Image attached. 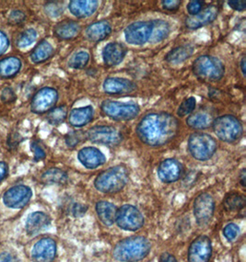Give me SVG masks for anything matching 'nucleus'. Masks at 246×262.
<instances>
[{
  "label": "nucleus",
  "instance_id": "f257e3e1",
  "mask_svg": "<svg viewBox=\"0 0 246 262\" xmlns=\"http://www.w3.org/2000/svg\"><path fill=\"white\" fill-rule=\"evenodd\" d=\"M180 129L177 118L167 113H151L138 122L136 133L143 144L159 147L167 145L178 135Z\"/></svg>",
  "mask_w": 246,
  "mask_h": 262
},
{
  "label": "nucleus",
  "instance_id": "f03ea898",
  "mask_svg": "<svg viewBox=\"0 0 246 262\" xmlns=\"http://www.w3.org/2000/svg\"><path fill=\"white\" fill-rule=\"evenodd\" d=\"M151 242L143 236H131L122 240L114 249V258L119 261L137 262L146 258L151 251Z\"/></svg>",
  "mask_w": 246,
  "mask_h": 262
},
{
  "label": "nucleus",
  "instance_id": "7ed1b4c3",
  "mask_svg": "<svg viewBox=\"0 0 246 262\" xmlns=\"http://www.w3.org/2000/svg\"><path fill=\"white\" fill-rule=\"evenodd\" d=\"M128 182V170L125 166L110 167L96 177L94 185L102 193H116Z\"/></svg>",
  "mask_w": 246,
  "mask_h": 262
},
{
  "label": "nucleus",
  "instance_id": "20e7f679",
  "mask_svg": "<svg viewBox=\"0 0 246 262\" xmlns=\"http://www.w3.org/2000/svg\"><path fill=\"white\" fill-rule=\"evenodd\" d=\"M192 71L202 81L217 82L224 77L225 66L219 58L205 54L194 61Z\"/></svg>",
  "mask_w": 246,
  "mask_h": 262
},
{
  "label": "nucleus",
  "instance_id": "39448f33",
  "mask_svg": "<svg viewBox=\"0 0 246 262\" xmlns=\"http://www.w3.org/2000/svg\"><path fill=\"white\" fill-rule=\"evenodd\" d=\"M212 127L215 135L219 140L229 144L236 143L243 135L242 122L231 114H225L214 119Z\"/></svg>",
  "mask_w": 246,
  "mask_h": 262
},
{
  "label": "nucleus",
  "instance_id": "423d86ee",
  "mask_svg": "<svg viewBox=\"0 0 246 262\" xmlns=\"http://www.w3.org/2000/svg\"><path fill=\"white\" fill-rule=\"evenodd\" d=\"M188 151L198 161H207L214 156L218 144L214 137L206 133H193L188 138Z\"/></svg>",
  "mask_w": 246,
  "mask_h": 262
},
{
  "label": "nucleus",
  "instance_id": "0eeeda50",
  "mask_svg": "<svg viewBox=\"0 0 246 262\" xmlns=\"http://www.w3.org/2000/svg\"><path fill=\"white\" fill-rule=\"evenodd\" d=\"M100 111L106 117L116 122L131 121L138 116L140 108L136 103L120 102L115 100H106L100 104Z\"/></svg>",
  "mask_w": 246,
  "mask_h": 262
},
{
  "label": "nucleus",
  "instance_id": "6e6552de",
  "mask_svg": "<svg viewBox=\"0 0 246 262\" xmlns=\"http://www.w3.org/2000/svg\"><path fill=\"white\" fill-rule=\"evenodd\" d=\"M87 139L96 145L116 146L123 141L121 132L111 125H95L86 133Z\"/></svg>",
  "mask_w": 246,
  "mask_h": 262
},
{
  "label": "nucleus",
  "instance_id": "1a4fd4ad",
  "mask_svg": "<svg viewBox=\"0 0 246 262\" xmlns=\"http://www.w3.org/2000/svg\"><path fill=\"white\" fill-rule=\"evenodd\" d=\"M115 221L119 227L124 230L137 231L144 225V217L135 206L126 204L117 209Z\"/></svg>",
  "mask_w": 246,
  "mask_h": 262
},
{
  "label": "nucleus",
  "instance_id": "9d476101",
  "mask_svg": "<svg viewBox=\"0 0 246 262\" xmlns=\"http://www.w3.org/2000/svg\"><path fill=\"white\" fill-rule=\"evenodd\" d=\"M58 100V92L53 88L46 86L37 91L31 101V111L35 114L49 113Z\"/></svg>",
  "mask_w": 246,
  "mask_h": 262
},
{
  "label": "nucleus",
  "instance_id": "9b49d317",
  "mask_svg": "<svg viewBox=\"0 0 246 262\" xmlns=\"http://www.w3.org/2000/svg\"><path fill=\"white\" fill-rule=\"evenodd\" d=\"M152 32L151 20L136 21L125 29V39L129 45L143 46L150 41Z\"/></svg>",
  "mask_w": 246,
  "mask_h": 262
},
{
  "label": "nucleus",
  "instance_id": "f8f14e48",
  "mask_svg": "<svg viewBox=\"0 0 246 262\" xmlns=\"http://www.w3.org/2000/svg\"><path fill=\"white\" fill-rule=\"evenodd\" d=\"M32 196L31 188L25 185H16L5 192L3 203L9 208L22 209L29 204Z\"/></svg>",
  "mask_w": 246,
  "mask_h": 262
},
{
  "label": "nucleus",
  "instance_id": "ddd939ff",
  "mask_svg": "<svg viewBox=\"0 0 246 262\" xmlns=\"http://www.w3.org/2000/svg\"><path fill=\"white\" fill-rule=\"evenodd\" d=\"M214 210L215 201L210 193H201L194 202V214L196 222L200 226H205L211 220Z\"/></svg>",
  "mask_w": 246,
  "mask_h": 262
},
{
  "label": "nucleus",
  "instance_id": "4468645a",
  "mask_svg": "<svg viewBox=\"0 0 246 262\" xmlns=\"http://www.w3.org/2000/svg\"><path fill=\"white\" fill-rule=\"evenodd\" d=\"M211 242L206 235L198 236L192 242L188 251V261L209 262L211 256Z\"/></svg>",
  "mask_w": 246,
  "mask_h": 262
},
{
  "label": "nucleus",
  "instance_id": "2eb2a0df",
  "mask_svg": "<svg viewBox=\"0 0 246 262\" xmlns=\"http://www.w3.org/2000/svg\"><path fill=\"white\" fill-rule=\"evenodd\" d=\"M219 8L216 5H210L202 9L199 13L190 16L186 19V27L190 30H197L213 23L219 15Z\"/></svg>",
  "mask_w": 246,
  "mask_h": 262
},
{
  "label": "nucleus",
  "instance_id": "dca6fc26",
  "mask_svg": "<svg viewBox=\"0 0 246 262\" xmlns=\"http://www.w3.org/2000/svg\"><path fill=\"white\" fill-rule=\"evenodd\" d=\"M56 255V244L55 240L45 237L34 245L32 251L33 262H52Z\"/></svg>",
  "mask_w": 246,
  "mask_h": 262
},
{
  "label": "nucleus",
  "instance_id": "f3484780",
  "mask_svg": "<svg viewBox=\"0 0 246 262\" xmlns=\"http://www.w3.org/2000/svg\"><path fill=\"white\" fill-rule=\"evenodd\" d=\"M102 89L109 95H124L136 91L137 85L128 78L108 77L104 81Z\"/></svg>",
  "mask_w": 246,
  "mask_h": 262
},
{
  "label": "nucleus",
  "instance_id": "a211bd4d",
  "mask_svg": "<svg viewBox=\"0 0 246 262\" xmlns=\"http://www.w3.org/2000/svg\"><path fill=\"white\" fill-rule=\"evenodd\" d=\"M128 53L127 47L118 41L109 42L101 52L102 61L106 67L113 68L122 63Z\"/></svg>",
  "mask_w": 246,
  "mask_h": 262
},
{
  "label": "nucleus",
  "instance_id": "6ab92c4d",
  "mask_svg": "<svg viewBox=\"0 0 246 262\" xmlns=\"http://www.w3.org/2000/svg\"><path fill=\"white\" fill-rule=\"evenodd\" d=\"M78 158L82 166L88 169H95L106 162L105 155L94 146H86L79 150Z\"/></svg>",
  "mask_w": 246,
  "mask_h": 262
},
{
  "label": "nucleus",
  "instance_id": "aec40b11",
  "mask_svg": "<svg viewBox=\"0 0 246 262\" xmlns=\"http://www.w3.org/2000/svg\"><path fill=\"white\" fill-rule=\"evenodd\" d=\"M182 164L174 158L165 159L158 167V177L165 183L178 181L182 175Z\"/></svg>",
  "mask_w": 246,
  "mask_h": 262
},
{
  "label": "nucleus",
  "instance_id": "412c9836",
  "mask_svg": "<svg viewBox=\"0 0 246 262\" xmlns=\"http://www.w3.org/2000/svg\"><path fill=\"white\" fill-rule=\"evenodd\" d=\"M112 33V25L108 20H99L91 23L85 31L87 39L91 42H100L110 36Z\"/></svg>",
  "mask_w": 246,
  "mask_h": 262
},
{
  "label": "nucleus",
  "instance_id": "4be33fe9",
  "mask_svg": "<svg viewBox=\"0 0 246 262\" xmlns=\"http://www.w3.org/2000/svg\"><path fill=\"white\" fill-rule=\"evenodd\" d=\"M99 1L96 0H72L69 2V9L70 13L76 18H88L95 13L99 8Z\"/></svg>",
  "mask_w": 246,
  "mask_h": 262
},
{
  "label": "nucleus",
  "instance_id": "5701e85b",
  "mask_svg": "<svg viewBox=\"0 0 246 262\" xmlns=\"http://www.w3.org/2000/svg\"><path fill=\"white\" fill-rule=\"evenodd\" d=\"M94 116V108L91 105L80 108H73L69 115V124L74 128H81L86 126L92 121Z\"/></svg>",
  "mask_w": 246,
  "mask_h": 262
},
{
  "label": "nucleus",
  "instance_id": "b1692460",
  "mask_svg": "<svg viewBox=\"0 0 246 262\" xmlns=\"http://www.w3.org/2000/svg\"><path fill=\"white\" fill-rule=\"evenodd\" d=\"M51 219L46 213L34 212L31 213L26 221V231L28 235H35L42 231L46 230L50 226Z\"/></svg>",
  "mask_w": 246,
  "mask_h": 262
},
{
  "label": "nucleus",
  "instance_id": "393cba45",
  "mask_svg": "<svg viewBox=\"0 0 246 262\" xmlns=\"http://www.w3.org/2000/svg\"><path fill=\"white\" fill-rule=\"evenodd\" d=\"M81 27L79 23L75 20L66 19L57 23L54 28L55 36L60 40H71L78 35Z\"/></svg>",
  "mask_w": 246,
  "mask_h": 262
},
{
  "label": "nucleus",
  "instance_id": "a878e982",
  "mask_svg": "<svg viewBox=\"0 0 246 262\" xmlns=\"http://www.w3.org/2000/svg\"><path fill=\"white\" fill-rule=\"evenodd\" d=\"M195 53V47L191 45H183L173 48L165 56V61L171 64H179L190 58Z\"/></svg>",
  "mask_w": 246,
  "mask_h": 262
},
{
  "label": "nucleus",
  "instance_id": "bb28decb",
  "mask_svg": "<svg viewBox=\"0 0 246 262\" xmlns=\"http://www.w3.org/2000/svg\"><path fill=\"white\" fill-rule=\"evenodd\" d=\"M22 68V61L17 56H9L0 61V77L9 79L16 77Z\"/></svg>",
  "mask_w": 246,
  "mask_h": 262
},
{
  "label": "nucleus",
  "instance_id": "cd10ccee",
  "mask_svg": "<svg viewBox=\"0 0 246 262\" xmlns=\"http://www.w3.org/2000/svg\"><path fill=\"white\" fill-rule=\"evenodd\" d=\"M213 121H214L213 116L209 112L199 111V112L192 113L187 118V124L193 129L204 130L211 126Z\"/></svg>",
  "mask_w": 246,
  "mask_h": 262
},
{
  "label": "nucleus",
  "instance_id": "c85d7f7f",
  "mask_svg": "<svg viewBox=\"0 0 246 262\" xmlns=\"http://www.w3.org/2000/svg\"><path fill=\"white\" fill-rule=\"evenodd\" d=\"M96 212L100 222L105 226H112L115 222L117 208L109 202L100 201L96 204Z\"/></svg>",
  "mask_w": 246,
  "mask_h": 262
},
{
  "label": "nucleus",
  "instance_id": "c756f323",
  "mask_svg": "<svg viewBox=\"0 0 246 262\" xmlns=\"http://www.w3.org/2000/svg\"><path fill=\"white\" fill-rule=\"evenodd\" d=\"M151 25L152 32L149 41L150 42L158 43L168 38L171 33V25L168 21L163 19H153L151 20Z\"/></svg>",
  "mask_w": 246,
  "mask_h": 262
},
{
  "label": "nucleus",
  "instance_id": "7c9ffc66",
  "mask_svg": "<svg viewBox=\"0 0 246 262\" xmlns=\"http://www.w3.org/2000/svg\"><path fill=\"white\" fill-rule=\"evenodd\" d=\"M54 54V47L46 40L40 41L31 53V60L32 63H42L52 57Z\"/></svg>",
  "mask_w": 246,
  "mask_h": 262
},
{
  "label": "nucleus",
  "instance_id": "2f4dec72",
  "mask_svg": "<svg viewBox=\"0 0 246 262\" xmlns=\"http://www.w3.org/2000/svg\"><path fill=\"white\" fill-rule=\"evenodd\" d=\"M41 179L46 184H65L67 183L69 177L64 170L53 167L44 172Z\"/></svg>",
  "mask_w": 246,
  "mask_h": 262
},
{
  "label": "nucleus",
  "instance_id": "473e14b6",
  "mask_svg": "<svg viewBox=\"0 0 246 262\" xmlns=\"http://www.w3.org/2000/svg\"><path fill=\"white\" fill-rule=\"evenodd\" d=\"M68 115V108L65 105H61L59 107L52 108L49 113H47L46 120L51 125L58 126L66 121Z\"/></svg>",
  "mask_w": 246,
  "mask_h": 262
},
{
  "label": "nucleus",
  "instance_id": "72a5a7b5",
  "mask_svg": "<svg viewBox=\"0 0 246 262\" xmlns=\"http://www.w3.org/2000/svg\"><path fill=\"white\" fill-rule=\"evenodd\" d=\"M224 207L228 211H239L244 207L245 198L239 193H231L224 200Z\"/></svg>",
  "mask_w": 246,
  "mask_h": 262
},
{
  "label": "nucleus",
  "instance_id": "f704fd0d",
  "mask_svg": "<svg viewBox=\"0 0 246 262\" xmlns=\"http://www.w3.org/2000/svg\"><path fill=\"white\" fill-rule=\"evenodd\" d=\"M90 62V54L86 51H78L69 59V68L73 69H82L86 68Z\"/></svg>",
  "mask_w": 246,
  "mask_h": 262
},
{
  "label": "nucleus",
  "instance_id": "c9c22d12",
  "mask_svg": "<svg viewBox=\"0 0 246 262\" xmlns=\"http://www.w3.org/2000/svg\"><path fill=\"white\" fill-rule=\"evenodd\" d=\"M37 32L34 29H27L18 35L17 39V46L18 48H26L28 46H32L36 41Z\"/></svg>",
  "mask_w": 246,
  "mask_h": 262
},
{
  "label": "nucleus",
  "instance_id": "e433bc0d",
  "mask_svg": "<svg viewBox=\"0 0 246 262\" xmlns=\"http://www.w3.org/2000/svg\"><path fill=\"white\" fill-rule=\"evenodd\" d=\"M86 139V133L80 131V130H74V131L69 132V134L65 136L66 145H68L69 148L77 147Z\"/></svg>",
  "mask_w": 246,
  "mask_h": 262
},
{
  "label": "nucleus",
  "instance_id": "4c0bfd02",
  "mask_svg": "<svg viewBox=\"0 0 246 262\" xmlns=\"http://www.w3.org/2000/svg\"><path fill=\"white\" fill-rule=\"evenodd\" d=\"M196 107V100L195 97H189L182 100L181 104L179 105L177 108L178 116L179 117H184L189 114H191Z\"/></svg>",
  "mask_w": 246,
  "mask_h": 262
},
{
  "label": "nucleus",
  "instance_id": "58836bf2",
  "mask_svg": "<svg viewBox=\"0 0 246 262\" xmlns=\"http://www.w3.org/2000/svg\"><path fill=\"white\" fill-rule=\"evenodd\" d=\"M63 5L60 2H49L45 6V11L46 13L50 17H58L63 13Z\"/></svg>",
  "mask_w": 246,
  "mask_h": 262
},
{
  "label": "nucleus",
  "instance_id": "ea45409f",
  "mask_svg": "<svg viewBox=\"0 0 246 262\" xmlns=\"http://www.w3.org/2000/svg\"><path fill=\"white\" fill-rule=\"evenodd\" d=\"M31 150H32V154H33L34 161L38 162V161H41V160L46 158V151L38 141H32L31 143Z\"/></svg>",
  "mask_w": 246,
  "mask_h": 262
},
{
  "label": "nucleus",
  "instance_id": "a19ab883",
  "mask_svg": "<svg viewBox=\"0 0 246 262\" xmlns=\"http://www.w3.org/2000/svg\"><path fill=\"white\" fill-rule=\"evenodd\" d=\"M204 5H205V1L192 0L190 2H188V4H187V12L190 16H195L196 14L199 13L201 10L203 9Z\"/></svg>",
  "mask_w": 246,
  "mask_h": 262
},
{
  "label": "nucleus",
  "instance_id": "79ce46f5",
  "mask_svg": "<svg viewBox=\"0 0 246 262\" xmlns=\"http://www.w3.org/2000/svg\"><path fill=\"white\" fill-rule=\"evenodd\" d=\"M240 229L235 224H229L223 229V235L229 241H233L237 237Z\"/></svg>",
  "mask_w": 246,
  "mask_h": 262
},
{
  "label": "nucleus",
  "instance_id": "37998d69",
  "mask_svg": "<svg viewBox=\"0 0 246 262\" xmlns=\"http://www.w3.org/2000/svg\"><path fill=\"white\" fill-rule=\"evenodd\" d=\"M17 99V96L15 94L13 90L11 88H5L3 91H1L0 94V100L4 103H12Z\"/></svg>",
  "mask_w": 246,
  "mask_h": 262
},
{
  "label": "nucleus",
  "instance_id": "c03bdc74",
  "mask_svg": "<svg viewBox=\"0 0 246 262\" xmlns=\"http://www.w3.org/2000/svg\"><path fill=\"white\" fill-rule=\"evenodd\" d=\"M26 18V15L22 10H12L9 15V21L11 24H19Z\"/></svg>",
  "mask_w": 246,
  "mask_h": 262
},
{
  "label": "nucleus",
  "instance_id": "a18cd8bd",
  "mask_svg": "<svg viewBox=\"0 0 246 262\" xmlns=\"http://www.w3.org/2000/svg\"><path fill=\"white\" fill-rule=\"evenodd\" d=\"M181 4H182V1H179V0H163V1H161L162 9L167 11H171V12L178 10L181 7Z\"/></svg>",
  "mask_w": 246,
  "mask_h": 262
},
{
  "label": "nucleus",
  "instance_id": "49530a36",
  "mask_svg": "<svg viewBox=\"0 0 246 262\" xmlns=\"http://www.w3.org/2000/svg\"><path fill=\"white\" fill-rule=\"evenodd\" d=\"M22 140H23L22 136H19L18 133H12L8 137L7 144H8V146H9V148L14 149V148H16L19 145V143L22 142Z\"/></svg>",
  "mask_w": 246,
  "mask_h": 262
},
{
  "label": "nucleus",
  "instance_id": "de8ad7c7",
  "mask_svg": "<svg viewBox=\"0 0 246 262\" xmlns=\"http://www.w3.org/2000/svg\"><path fill=\"white\" fill-rule=\"evenodd\" d=\"M229 7L235 11L242 12L246 9V1L244 0H230L228 1Z\"/></svg>",
  "mask_w": 246,
  "mask_h": 262
},
{
  "label": "nucleus",
  "instance_id": "09e8293b",
  "mask_svg": "<svg viewBox=\"0 0 246 262\" xmlns=\"http://www.w3.org/2000/svg\"><path fill=\"white\" fill-rule=\"evenodd\" d=\"M9 46V40L4 32L0 31V56L7 52Z\"/></svg>",
  "mask_w": 246,
  "mask_h": 262
},
{
  "label": "nucleus",
  "instance_id": "8fccbe9b",
  "mask_svg": "<svg viewBox=\"0 0 246 262\" xmlns=\"http://www.w3.org/2000/svg\"><path fill=\"white\" fill-rule=\"evenodd\" d=\"M87 207L81 204H74L73 208H72V212L75 216H80L82 214H84L86 212Z\"/></svg>",
  "mask_w": 246,
  "mask_h": 262
},
{
  "label": "nucleus",
  "instance_id": "3c124183",
  "mask_svg": "<svg viewBox=\"0 0 246 262\" xmlns=\"http://www.w3.org/2000/svg\"><path fill=\"white\" fill-rule=\"evenodd\" d=\"M0 262H18V260L8 252H3L0 254Z\"/></svg>",
  "mask_w": 246,
  "mask_h": 262
},
{
  "label": "nucleus",
  "instance_id": "603ef678",
  "mask_svg": "<svg viewBox=\"0 0 246 262\" xmlns=\"http://www.w3.org/2000/svg\"><path fill=\"white\" fill-rule=\"evenodd\" d=\"M8 176V165L5 162L0 161V182Z\"/></svg>",
  "mask_w": 246,
  "mask_h": 262
},
{
  "label": "nucleus",
  "instance_id": "864d4df0",
  "mask_svg": "<svg viewBox=\"0 0 246 262\" xmlns=\"http://www.w3.org/2000/svg\"><path fill=\"white\" fill-rule=\"evenodd\" d=\"M160 262H177L173 255L169 253H163L160 257Z\"/></svg>",
  "mask_w": 246,
  "mask_h": 262
},
{
  "label": "nucleus",
  "instance_id": "5fc2aeb1",
  "mask_svg": "<svg viewBox=\"0 0 246 262\" xmlns=\"http://www.w3.org/2000/svg\"><path fill=\"white\" fill-rule=\"evenodd\" d=\"M245 63V56H242V60H241V62H240V66H241V69H242V76H243V77H245L246 74Z\"/></svg>",
  "mask_w": 246,
  "mask_h": 262
},
{
  "label": "nucleus",
  "instance_id": "6e6d98bb",
  "mask_svg": "<svg viewBox=\"0 0 246 262\" xmlns=\"http://www.w3.org/2000/svg\"><path fill=\"white\" fill-rule=\"evenodd\" d=\"M240 182L242 187H245V169L243 168L240 174Z\"/></svg>",
  "mask_w": 246,
  "mask_h": 262
}]
</instances>
